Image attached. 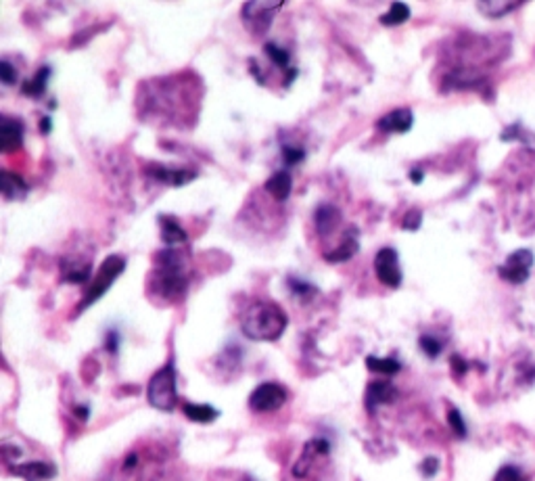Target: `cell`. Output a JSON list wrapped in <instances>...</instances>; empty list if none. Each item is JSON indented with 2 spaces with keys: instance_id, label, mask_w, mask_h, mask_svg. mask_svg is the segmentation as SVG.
Masks as SVG:
<instances>
[{
  "instance_id": "6da1fadb",
  "label": "cell",
  "mask_w": 535,
  "mask_h": 481,
  "mask_svg": "<svg viewBox=\"0 0 535 481\" xmlns=\"http://www.w3.org/2000/svg\"><path fill=\"white\" fill-rule=\"evenodd\" d=\"M287 325L289 318L285 310L278 303L264 299L249 303L241 318V331L253 341H276L285 333Z\"/></svg>"
},
{
  "instance_id": "7a4b0ae2",
  "label": "cell",
  "mask_w": 535,
  "mask_h": 481,
  "mask_svg": "<svg viewBox=\"0 0 535 481\" xmlns=\"http://www.w3.org/2000/svg\"><path fill=\"white\" fill-rule=\"evenodd\" d=\"M189 287V258L167 247L157 254L153 270V289L163 299H178L187 293Z\"/></svg>"
},
{
  "instance_id": "3957f363",
  "label": "cell",
  "mask_w": 535,
  "mask_h": 481,
  "mask_svg": "<svg viewBox=\"0 0 535 481\" xmlns=\"http://www.w3.org/2000/svg\"><path fill=\"white\" fill-rule=\"evenodd\" d=\"M147 400L157 410L170 412L176 408L178 391H176V370L174 364H165L151 377L147 385Z\"/></svg>"
},
{
  "instance_id": "277c9868",
  "label": "cell",
  "mask_w": 535,
  "mask_h": 481,
  "mask_svg": "<svg viewBox=\"0 0 535 481\" xmlns=\"http://www.w3.org/2000/svg\"><path fill=\"white\" fill-rule=\"evenodd\" d=\"M123 270H126V258H123V256L111 254V256H107V258L103 259V264H101V268H99L96 276L92 279V283H90L88 291H86V296H84V299L79 301L77 312H82V310L90 308L96 299H101V297L105 296V293L111 289V285H114L115 279H117V276H121V272H123Z\"/></svg>"
},
{
  "instance_id": "5b68a950",
  "label": "cell",
  "mask_w": 535,
  "mask_h": 481,
  "mask_svg": "<svg viewBox=\"0 0 535 481\" xmlns=\"http://www.w3.org/2000/svg\"><path fill=\"white\" fill-rule=\"evenodd\" d=\"M280 6H282L280 0H276V2H247V4L243 6L241 15H243L245 26H247L253 34L262 36L268 28H270V23H272V15H274Z\"/></svg>"
},
{
  "instance_id": "8992f818",
  "label": "cell",
  "mask_w": 535,
  "mask_h": 481,
  "mask_svg": "<svg viewBox=\"0 0 535 481\" xmlns=\"http://www.w3.org/2000/svg\"><path fill=\"white\" fill-rule=\"evenodd\" d=\"M375 272L381 285L389 289H397L402 285V268H399V256L393 247H382L375 258Z\"/></svg>"
},
{
  "instance_id": "52a82bcc",
  "label": "cell",
  "mask_w": 535,
  "mask_h": 481,
  "mask_svg": "<svg viewBox=\"0 0 535 481\" xmlns=\"http://www.w3.org/2000/svg\"><path fill=\"white\" fill-rule=\"evenodd\" d=\"M287 402V389L278 383H262L249 396V408L255 412H274Z\"/></svg>"
},
{
  "instance_id": "ba28073f",
  "label": "cell",
  "mask_w": 535,
  "mask_h": 481,
  "mask_svg": "<svg viewBox=\"0 0 535 481\" xmlns=\"http://www.w3.org/2000/svg\"><path fill=\"white\" fill-rule=\"evenodd\" d=\"M531 266H534V254L529 249H519L506 258V261L497 268V272L504 281L521 285L529 279Z\"/></svg>"
},
{
  "instance_id": "9c48e42d",
  "label": "cell",
  "mask_w": 535,
  "mask_h": 481,
  "mask_svg": "<svg viewBox=\"0 0 535 481\" xmlns=\"http://www.w3.org/2000/svg\"><path fill=\"white\" fill-rule=\"evenodd\" d=\"M414 126V113L410 112L408 107H399V109H393V112L385 113L382 117H379L377 121V128L381 132H387V134H406L410 132Z\"/></svg>"
},
{
  "instance_id": "30bf717a",
  "label": "cell",
  "mask_w": 535,
  "mask_h": 481,
  "mask_svg": "<svg viewBox=\"0 0 535 481\" xmlns=\"http://www.w3.org/2000/svg\"><path fill=\"white\" fill-rule=\"evenodd\" d=\"M147 174L155 178L157 183H163V185L170 186H184L187 183H191L197 178V172L194 170H184V168H165V166H159V163H153L149 166Z\"/></svg>"
},
{
  "instance_id": "8fae6325",
  "label": "cell",
  "mask_w": 535,
  "mask_h": 481,
  "mask_svg": "<svg viewBox=\"0 0 535 481\" xmlns=\"http://www.w3.org/2000/svg\"><path fill=\"white\" fill-rule=\"evenodd\" d=\"M395 398H397V389L389 381H373L366 387L364 404H366L368 412H375L382 404H391Z\"/></svg>"
},
{
  "instance_id": "7c38bea8",
  "label": "cell",
  "mask_w": 535,
  "mask_h": 481,
  "mask_svg": "<svg viewBox=\"0 0 535 481\" xmlns=\"http://www.w3.org/2000/svg\"><path fill=\"white\" fill-rule=\"evenodd\" d=\"M23 143V124L15 117H2L0 121V151L13 153Z\"/></svg>"
},
{
  "instance_id": "4fadbf2b",
  "label": "cell",
  "mask_w": 535,
  "mask_h": 481,
  "mask_svg": "<svg viewBox=\"0 0 535 481\" xmlns=\"http://www.w3.org/2000/svg\"><path fill=\"white\" fill-rule=\"evenodd\" d=\"M331 452V445L326 440H322V438H316V440H309L304 448V454H302V458H299V463L295 465V469H293V473H295V477H306L307 471L314 467V463H316V458H320V456H326Z\"/></svg>"
},
{
  "instance_id": "5bb4252c",
  "label": "cell",
  "mask_w": 535,
  "mask_h": 481,
  "mask_svg": "<svg viewBox=\"0 0 535 481\" xmlns=\"http://www.w3.org/2000/svg\"><path fill=\"white\" fill-rule=\"evenodd\" d=\"M360 249V241H358V230L355 228H349L345 232V239L341 241L339 247H335L333 252H326L324 254V259L329 264H343L347 259H351Z\"/></svg>"
},
{
  "instance_id": "9a60e30c",
  "label": "cell",
  "mask_w": 535,
  "mask_h": 481,
  "mask_svg": "<svg viewBox=\"0 0 535 481\" xmlns=\"http://www.w3.org/2000/svg\"><path fill=\"white\" fill-rule=\"evenodd\" d=\"M13 473L26 481H48L57 475V469H55V465L36 460V463H26V465L13 467Z\"/></svg>"
},
{
  "instance_id": "2e32d148",
  "label": "cell",
  "mask_w": 535,
  "mask_h": 481,
  "mask_svg": "<svg viewBox=\"0 0 535 481\" xmlns=\"http://www.w3.org/2000/svg\"><path fill=\"white\" fill-rule=\"evenodd\" d=\"M339 220H341V212L331 203H322V205H318L314 210V224H316V230L322 237L331 234L337 228Z\"/></svg>"
},
{
  "instance_id": "e0dca14e",
  "label": "cell",
  "mask_w": 535,
  "mask_h": 481,
  "mask_svg": "<svg viewBox=\"0 0 535 481\" xmlns=\"http://www.w3.org/2000/svg\"><path fill=\"white\" fill-rule=\"evenodd\" d=\"M159 226H161V239L167 247H176V245H184L189 241L187 230L178 224L176 218L172 216H159Z\"/></svg>"
},
{
  "instance_id": "ac0fdd59",
  "label": "cell",
  "mask_w": 535,
  "mask_h": 481,
  "mask_svg": "<svg viewBox=\"0 0 535 481\" xmlns=\"http://www.w3.org/2000/svg\"><path fill=\"white\" fill-rule=\"evenodd\" d=\"M291 188H293V178H291V174L287 170H280V172L272 174L266 180V190L278 203H282V201L289 199Z\"/></svg>"
},
{
  "instance_id": "d6986e66",
  "label": "cell",
  "mask_w": 535,
  "mask_h": 481,
  "mask_svg": "<svg viewBox=\"0 0 535 481\" xmlns=\"http://www.w3.org/2000/svg\"><path fill=\"white\" fill-rule=\"evenodd\" d=\"M0 180H2V195H4L6 199H21V197L28 193L26 180H23L19 174H15V172L2 170Z\"/></svg>"
},
{
  "instance_id": "ffe728a7",
  "label": "cell",
  "mask_w": 535,
  "mask_h": 481,
  "mask_svg": "<svg viewBox=\"0 0 535 481\" xmlns=\"http://www.w3.org/2000/svg\"><path fill=\"white\" fill-rule=\"evenodd\" d=\"M50 74H53V70H50L48 65H42L32 80H26V82H23L21 92H23L26 97H32V99H38V97H42V94L46 92V84H48V77H50Z\"/></svg>"
},
{
  "instance_id": "44dd1931",
  "label": "cell",
  "mask_w": 535,
  "mask_h": 481,
  "mask_svg": "<svg viewBox=\"0 0 535 481\" xmlns=\"http://www.w3.org/2000/svg\"><path fill=\"white\" fill-rule=\"evenodd\" d=\"M182 410H184V414L191 418L192 423H203V425L214 423L220 416V412L214 406H209V404H191V402H184Z\"/></svg>"
},
{
  "instance_id": "7402d4cb",
  "label": "cell",
  "mask_w": 535,
  "mask_h": 481,
  "mask_svg": "<svg viewBox=\"0 0 535 481\" xmlns=\"http://www.w3.org/2000/svg\"><path fill=\"white\" fill-rule=\"evenodd\" d=\"M410 15H412V11L406 2H393L389 6V11L381 15V23L387 28H395V26L406 23L410 19Z\"/></svg>"
},
{
  "instance_id": "603a6c76",
  "label": "cell",
  "mask_w": 535,
  "mask_h": 481,
  "mask_svg": "<svg viewBox=\"0 0 535 481\" xmlns=\"http://www.w3.org/2000/svg\"><path fill=\"white\" fill-rule=\"evenodd\" d=\"M264 50H266L268 59H270L278 70H282V72L295 70V67H291V55H289L282 46H278L276 42H266V44H264Z\"/></svg>"
},
{
  "instance_id": "cb8c5ba5",
  "label": "cell",
  "mask_w": 535,
  "mask_h": 481,
  "mask_svg": "<svg viewBox=\"0 0 535 481\" xmlns=\"http://www.w3.org/2000/svg\"><path fill=\"white\" fill-rule=\"evenodd\" d=\"M519 6H521V2H479V4H477V9H479L485 17H490V19L504 17V15L512 13V11L519 9Z\"/></svg>"
},
{
  "instance_id": "d4e9b609",
  "label": "cell",
  "mask_w": 535,
  "mask_h": 481,
  "mask_svg": "<svg viewBox=\"0 0 535 481\" xmlns=\"http://www.w3.org/2000/svg\"><path fill=\"white\" fill-rule=\"evenodd\" d=\"M366 367H368V370L377 372V374H387V377L402 370V364L395 358H377V356H368Z\"/></svg>"
},
{
  "instance_id": "484cf974",
  "label": "cell",
  "mask_w": 535,
  "mask_h": 481,
  "mask_svg": "<svg viewBox=\"0 0 535 481\" xmlns=\"http://www.w3.org/2000/svg\"><path fill=\"white\" fill-rule=\"evenodd\" d=\"M306 159V148L297 145H282V161L287 166H297Z\"/></svg>"
},
{
  "instance_id": "4316f807",
  "label": "cell",
  "mask_w": 535,
  "mask_h": 481,
  "mask_svg": "<svg viewBox=\"0 0 535 481\" xmlns=\"http://www.w3.org/2000/svg\"><path fill=\"white\" fill-rule=\"evenodd\" d=\"M419 343H421V350L429 358H437L441 354V350H443V343L433 335H422Z\"/></svg>"
},
{
  "instance_id": "83f0119b",
  "label": "cell",
  "mask_w": 535,
  "mask_h": 481,
  "mask_svg": "<svg viewBox=\"0 0 535 481\" xmlns=\"http://www.w3.org/2000/svg\"><path fill=\"white\" fill-rule=\"evenodd\" d=\"M448 423H450L452 431H454L458 438H466V425H464V418H462L460 410L452 408V410L448 412Z\"/></svg>"
},
{
  "instance_id": "f1b7e54d",
  "label": "cell",
  "mask_w": 535,
  "mask_h": 481,
  "mask_svg": "<svg viewBox=\"0 0 535 481\" xmlns=\"http://www.w3.org/2000/svg\"><path fill=\"white\" fill-rule=\"evenodd\" d=\"M422 224V212L421 210H410L404 220H402V228L404 230H419Z\"/></svg>"
},
{
  "instance_id": "f546056e",
  "label": "cell",
  "mask_w": 535,
  "mask_h": 481,
  "mask_svg": "<svg viewBox=\"0 0 535 481\" xmlns=\"http://www.w3.org/2000/svg\"><path fill=\"white\" fill-rule=\"evenodd\" d=\"M0 80H2V84H6V86H11V84L17 80V70H15L13 63L6 61V59L0 61Z\"/></svg>"
},
{
  "instance_id": "4dcf8cb0",
  "label": "cell",
  "mask_w": 535,
  "mask_h": 481,
  "mask_svg": "<svg viewBox=\"0 0 535 481\" xmlns=\"http://www.w3.org/2000/svg\"><path fill=\"white\" fill-rule=\"evenodd\" d=\"M289 287H291V291H293L295 296H307V293L314 291V285H309L306 281H299V279H295V276H289Z\"/></svg>"
},
{
  "instance_id": "1f68e13d",
  "label": "cell",
  "mask_w": 535,
  "mask_h": 481,
  "mask_svg": "<svg viewBox=\"0 0 535 481\" xmlns=\"http://www.w3.org/2000/svg\"><path fill=\"white\" fill-rule=\"evenodd\" d=\"M421 471L424 477H433L437 471H439V460L435 458V456H429V458H424L421 465Z\"/></svg>"
},
{
  "instance_id": "d6a6232c",
  "label": "cell",
  "mask_w": 535,
  "mask_h": 481,
  "mask_svg": "<svg viewBox=\"0 0 535 481\" xmlns=\"http://www.w3.org/2000/svg\"><path fill=\"white\" fill-rule=\"evenodd\" d=\"M105 347L109 350V354H117L119 350V333L117 331H107V337H105Z\"/></svg>"
},
{
  "instance_id": "836d02e7",
  "label": "cell",
  "mask_w": 535,
  "mask_h": 481,
  "mask_svg": "<svg viewBox=\"0 0 535 481\" xmlns=\"http://www.w3.org/2000/svg\"><path fill=\"white\" fill-rule=\"evenodd\" d=\"M452 369L456 374H464L466 370H468V364H466V360L464 358H460V356H452Z\"/></svg>"
},
{
  "instance_id": "e575fe53",
  "label": "cell",
  "mask_w": 535,
  "mask_h": 481,
  "mask_svg": "<svg viewBox=\"0 0 535 481\" xmlns=\"http://www.w3.org/2000/svg\"><path fill=\"white\" fill-rule=\"evenodd\" d=\"M50 130H53V119H50V117H42V119H40V132H42V134H48Z\"/></svg>"
},
{
  "instance_id": "d590c367",
  "label": "cell",
  "mask_w": 535,
  "mask_h": 481,
  "mask_svg": "<svg viewBox=\"0 0 535 481\" xmlns=\"http://www.w3.org/2000/svg\"><path fill=\"white\" fill-rule=\"evenodd\" d=\"M410 180H412L414 185H421L422 180H424V172L419 170V168H414V170L410 172Z\"/></svg>"
},
{
  "instance_id": "8d00e7d4",
  "label": "cell",
  "mask_w": 535,
  "mask_h": 481,
  "mask_svg": "<svg viewBox=\"0 0 535 481\" xmlns=\"http://www.w3.org/2000/svg\"><path fill=\"white\" fill-rule=\"evenodd\" d=\"M76 412H77V416H79L82 421H86V418H88V408H86V406H77Z\"/></svg>"
}]
</instances>
